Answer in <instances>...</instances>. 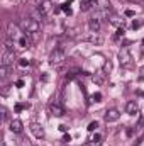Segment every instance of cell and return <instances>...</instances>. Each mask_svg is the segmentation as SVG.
Wrapping results in <instances>:
<instances>
[{
	"label": "cell",
	"mask_w": 144,
	"mask_h": 146,
	"mask_svg": "<svg viewBox=\"0 0 144 146\" xmlns=\"http://www.w3.org/2000/svg\"><path fill=\"white\" fill-rule=\"evenodd\" d=\"M141 26H143V21H134L132 22V29H139Z\"/></svg>",
	"instance_id": "cell-24"
},
{
	"label": "cell",
	"mask_w": 144,
	"mask_h": 146,
	"mask_svg": "<svg viewBox=\"0 0 144 146\" xmlns=\"http://www.w3.org/2000/svg\"><path fill=\"white\" fill-rule=\"evenodd\" d=\"M143 2H144V0H143Z\"/></svg>",
	"instance_id": "cell-34"
},
{
	"label": "cell",
	"mask_w": 144,
	"mask_h": 146,
	"mask_svg": "<svg viewBox=\"0 0 144 146\" xmlns=\"http://www.w3.org/2000/svg\"><path fill=\"white\" fill-rule=\"evenodd\" d=\"M14 60H15L14 51L7 49V48L3 46V49H2V56H0V65H2V66H10V65H14Z\"/></svg>",
	"instance_id": "cell-4"
},
{
	"label": "cell",
	"mask_w": 144,
	"mask_h": 146,
	"mask_svg": "<svg viewBox=\"0 0 144 146\" xmlns=\"http://www.w3.org/2000/svg\"><path fill=\"white\" fill-rule=\"evenodd\" d=\"M126 112H127L129 115H136V114H139L137 100H131V102H127V104H126Z\"/></svg>",
	"instance_id": "cell-9"
},
{
	"label": "cell",
	"mask_w": 144,
	"mask_h": 146,
	"mask_svg": "<svg viewBox=\"0 0 144 146\" xmlns=\"http://www.w3.org/2000/svg\"><path fill=\"white\" fill-rule=\"evenodd\" d=\"M97 127H98V122H97V121H93V122H90V124H88V127H87V129L92 133V131H95Z\"/></svg>",
	"instance_id": "cell-21"
},
{
	"label": "cell",
	"mask_w": 144,
	"mask_h": 146,
	"mask_svg": "<svg viewBox=\"0 0 144 146\" xmlns=\"http://www.w3.org/2000/svg\"><path fill=\"white\" fill-rule=\"evenodd\" d=\"M17 31H19V29L10 22V24L7 26V37H9V39H12V41H14V39H17V37H19V33H17Z\"/></svg>",
	"instance_id": "cell-12"
},
{
	"label": "cell",
	"mask_w": 144,
	"mask_h": 146,
	"mask_svg": "<svg viewBox=\"0 0 144 146\" xmlns=\"http://www.w3.org/2000/svg\"><path fill=\"white\" fill-rule=\"evenodd\" d=\"M122 22H124V19H119V17H115V15L110 17V24H112V26H120Z\"/></svg>",
	"instance_id": "cell-17"
},
{
	"label": "cell",
	"mask_w": 144,
	"mask_h": 146,
	"mask_svg": "<svg viewBox=\"0 0 144 146\" xmlns=\"http://www.w3.org/2000/svg\"><path fill=\"white\" fill-rule=\"evenodd\" d=\"M2 119H7V109L2 107Z\"/></svg>",
	"instance_id": "cell-28"
},
{
	"label": "cell",
	"mask_w": 144,
	"mask_h": 146,
	"mask_svg": "<svg viewBox=\"0 0 144 146\" xmlns=\"http://www.w3.org/2000/svg\"><path fill=\"white\" fill-rule=\"evenodd\" d=\"M104 117H105V121H107V122H115V121H119V119H120V112H119L117 109H108L107 112H105V115H104Z\"/></svg>",
	"instance_id": "cell-7"
},
{
	"label": "cell",
	"mask_w": 144,
	"mask_h": 146,
	"mask_svg": "<svg viewBox=\"0 0 144 146\" xmlns=\"http://www.w3.org/2000/svg\"><path fill=\"white\" fill-rule=\"evenodd\" d=\"M22 107H26V106H20V104H17V106H15V110H17V112H20V110H22Z\"/></svg>",
	"instance_id": "cell-31"
},
{
	"label": "cell",
	"mask_w": 144,
	"mask_h": 146,
	"mask_svg": "<svg viewBox=\"0 0 144 146\" xmlns=\"http://www.w3.org/2000/svg\"><path fill=\"white\" fill-rule=\"evenodd\" d=\"M73 3V0H68V2H65V3H61V10H65L68 15H71V9H70V5Z\"/></svg>",
	"instance_id": "cell-16"
},
{
	"label": "cell",
	"mask_w": 144,
	"mask_h": 146,
	"mask_svg": "<svg viewBox=\"0 0 144 146\" xmlns=\"http://www.w3.org/2000/svg\"><path fill=\"white\" fill-rule=\"evenodd\" d=\"M15 87H17V88H22V87H24V80H17V82H15Z\"/></svg>",
	"instance_id": "cell-25"
},
{
	"label": "cell",
	"mask_w": 144,
	"mask_h": 146,
	"mask_svg": "<svg viewBox=\"0 0 144 146\" xmlns=\"http://www.w3.org/2000/svg\"><path fill=\"white\" fill-rule=\"evenodd\" d=\"M63 141H65V143H70V141H71V136H70V134H65V136H63Z\"/></svg>",
	"instance_id": "cell-26"
},
{
	"label": "cell",
	"mask_w": 144,
	"mask_h": 146,
	"mask_svg": "<svg viewBox=\"0 0 144 146\" xmlns=\"http://www.w3.org/2000/svg\"><path fill=\"white\" fill-rule=\"evenodd\" d=\"M81 41H85V42H90V44H97V46L104 44V37L98 36V33H90V34H87V36L81 37Z\"/></svg>",
	"instance_id": "cell-5"
},
{
	"label": "cell",
	"mask_w": 144,
	"mask_h": 146,
	"mask_svg": "<svg viewBox=\"0 0 144 146\" xmlns=\"http://www.w3.org/2000/svg\"><path fill=\"white\" fill-rule=\"evenodd\" d=\"M19 27L22 29V33L27 36V34H36L39 31V22L34 21L32 17H22L19 21Z\"/></svg>",
	"instance_id": "cell-1"
},
{
	"label": "cell",
	"mask_w": 144,
	"mask_h": 146,
	"mask_svg": "<svg viewBox=\"0 0 144 146\" xmlns=\"http://www.w3.org/2000/svg\"><path fill=\"white\" fill-rule=\"evenodd\" d=\"M31 131H32V134L36 136L37 139H42V138L46 136V133H44V127H42L41 124H37V122L31 124Z\"/></svg>",
	"instance_id": "cell-8"
},
{
	"label": "cell",
	"mask_w": 144,
	"mask_h": 146,
	"mask_svg": "<svg viewBox=\"0 0 144 146\" xmlns=\"http://www.w3.org/2000/svg\"><path fill=\"white\" fill-rule=\"evenodd\" d=\"M27 44H29V42H27V37L26 36L19 37V46H20V48H27Z\"/></svg>",
	"instance_id": "cell-19"
},
{
	"label": "cell",
	"mask_w": 144,
	"mask_h": 146,
	"mask_svg": "<svg viewBox=\"0 0 144 146\" xmlns=\"http://www.w3.org/2000/svg\"><path fill=\"white\" fill-rule=\"evenodd\" d=\"M80 9H81V10H88V9H90V2H87V0L80 2Z\"/></svg>",
	"instance_id": "cell-20"
},
{
	"label": "cell",
	"mask_w": 144,
	"mask_h": 146,
	"mask_svg": "<svg viewBox=\"0 0 144 146\" xmlns=\"http://www.w3.org/2000/svg\"><path fill=\"white\" fill-rule=\"evenodd\" d=\"M0 76L2 78H7L9 76V66H0Z\"/></svg>",
	"instance_id": "cell-18"
},
{
	"label": "cell",
	"mask_w": 144,
	"mask_h": 146,
	"mask_svg": "<svg viewBox=\"0 0 144 146\" xmlns=\"http://www.w3.org/2000/svg\"><path fill=\"white\" fill-rule=\"evenodd\" d=\"M88 27H90L92 33H98V31H100V19L92 17V19L88 21Z\"/></svg>",
	"instance_id": "cell-14"
},
{
	"label": "cell",
	"mask_w": 144,
	"mask_h": 146,
	"mask_svg": "<svg viewBox=\"0 0 144 146\" xmlns=\"http://www.w3.org/2000/svg\"><path fill=\"white\" fill-rule=\"evenodd\" d=\"M87 2H90V3H93V2H97V0H87Z\"/></svg>",
	"instance_id": "cell-32"
},
{
	"label": "cell",
	"mask_w": 144,
	"mask_h": 146,
	"mask_svg": "<svg viewBox=\"0 0 144 146\" xmlns=\"http://www.w3.org/2000/svg\"><path fill=\"white\" fill-rule=\"evenodd\" d=\"M126 15L127 17H134V10H126Z\"/></svg>",
	"instance_id": "cell-29"
},
{
	"label": "cell",
	"mask_w": 144,
	"mask_h": 146,
	"mask_svg": "<svg viewBox=\"0 0 144 146\" xmlns=\"http://www.w3.org/2000/svg\"><path fill=\"white\" fill-rule=\"evenodd\" d=\"M124 36V29H117V34H115V37H120Z\"/></svg>",
	"instance_id": "cell-27"
},
{
	"label": "cell",
	"mask_w": 144,
	"mask_h": 146,
	"mask_svg": "<svg viewBox=\"0 0 144 146\" xmlns=\"http://www.w3.org/2000/svg\"><path fill=\"white\" fill-rule=\"evenodd\" d=\"M92 99H93L95 102H100V100H102V94H100V92H97V94H93V95H92Z\"/></svg>",
	"instance_id": "cell-23"
},
{
	"label": "cell",
	"mask_w": 144,
	"mask_h": 146,
	"mask_svg": "<svg viewBox=\"0 0 144 146\" xmlns=\"http://www.w3.org/2000/svg\"><path fill=\"white\" fill-rule=\"evenodd\" d=\"M127 2H137V0H127Z\"/></svg>",
	"instance_id": "cell-33"
},
{
	"label": "cell",
	"mask_w": 144,
	"mask_h": 146,
	"mask_svg": "<svg viewBox=\"0 0 144 146\" xmlns=\"http://www.w3.org/2000/svg\"><path fill=\"white\" fill-rule=\"evenodd\" d=\"M19 65H20V66H29V65H31V61H29V60H26V58H20V60H19Z\"/></svg>",
	"instance_id": "cell-22"
},
{
	"label": "cell",
	"mask_w": 144,
	"mask_h": 146,
	"mask_svg": "<svg viewBox=\"0 0 144 146\" xmlns=\"http://www.w3.org/2000/svg\"><path fill=\"white\" fill-rule=\"evenodd\" d=\"M65 60H66V53H65L61 48H56V49L49 54V65H51V66H59V65L65 63Z\"/></svg>",
	"instance_id": "cell-2"
},
{
	"label": "cell",
	"mask_w": 144,
	"mask_h": 146,
	"mask_svg": "<svg viewBox=\"0 0 144 146\" xmlns=\"http://www.w3.org/2000/svg\"><path fill=\"white\" fill-rule=\"evenodd\" d=\"M119 63H120L122 68H132L134 61H132V54L129 53L127 48H122V49L119 51Z\"/></svg>",
	"instance_id": "cell-3"
},
{
	"label": "cell",
	"mask_w": 144,
	"mask_h": 146,
	"mask_svg": "<svg viewBox=\"0 0 144 146\" xmlns=\"http://www.w3.org/2000/svg\"><path fill=\"white\" fill-rule=\"evenodd\" d=\"M37 9H39V12L46 17V15H49L53 10H54V7H53V3H51V0H44L42 3H39L37 5Z\"/></svg>",
	"instance_id": "cell-6"
},
{
	"label": "cell",
	"mask_w": 144,
	"mask_h": 146,
	"mask_svg": "<svg viewBox=\"0 0 144 146\" xmlns=\"http://www.w3.org/2000/svg\"><path fill=\"white\" fill-rule=\"evenodd\" d=\"M59 131H61V133H66V131H68V127H66L65 124H61V126H59Z\"/></svg>",
	"instance_id": "cell-30"
},
{
	"label": "cell",
	"mask_w": 144,
	"mask_h": 146,
	"mask_svg": "<svg viewBox=\"0 0 144 146\" xmlns=\"http://www.w3.org/2000/svg\"><path fill=\"white\" fill-rule=\"evenodd\" d=\"M105 75H107V73H105V70H98V72L92 76V80H93L97 85H102V83L105 82Z\"/></svg>",
	"instance_id": "cell-13"
},
{
	"label": "cell",
	"mask_w": 144,
	"mask_h": 146,
	"mask_svg": "<svg viewBox=\"0 0 144 146\" xmlns=\"http://www.w3.org/2000/svg\"><path fill=\"white\" fill-rule=\"evenodd\" d=\"M31 15H32V19H34V21H37V22L44 19V15H42V14L39 12V9H37V7H36V9H32V10H31Z\"/></svg>",
	"instance_id": "cell-15"
},
{
	"label": "cell",
	"mask_w": 144,
	"mask_h": 146,
	"mask_svg": "<svg viewBox=\"0 0 144 146\" xmlns=\"http://www.w3.org/2000/svg\"><path fill=\"white\" fill-rule=\"evenodd\" d=\"M51 114L54 117H61V115H65V107L54 102V104H51Z\"/></svg>",
	"instance_id": "cell-11"
},
{
	"label": "cell",
	"mask_w": 144,
	"mask_h": 146,
	"mask_svg": "<svg viewBox=\"0 0 144 146\" xmlns=\"http://www.w3.org/2000/svg\"><path fill=\"white\" fill-rule=\"evenodd\" d=\"M22 129H24L22 121H19V119H12V121H10V131H12L14 134H20Z\"/></svg>",
	"instance_id": "cell-10"
}]
</instances>
